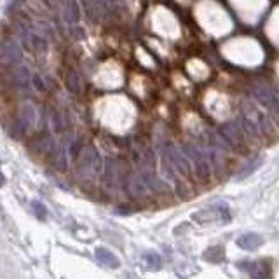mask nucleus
<instances>
[{"mask_svg":"<svg viewBox=\"0 0 279 279\" xmlns=\"http://www.w3.org/2000/svg\"><path fill=\"white\" fill-rule=\"evenodd\" d=\"M39 148H41L44 154H52L56 148V143L51 136H44L42 140H39Z\"/></svg>","mask_w":279,"mask_h":279,"instance_id":"a878e982","label":"nucleus"},{"mask_svg":"<svg viewBox=\"0 0 279 279\" xmlns=\"http://www.w3.org/2000/svg\"><path fill=\"white\" fill-rule=\"evenodd\" d=\"M248 272H250L251 279H269L271 276V267L265 260H256L248 265Z\"/></svg>","mask_w":279,"mask_h":279,"instance_id":"6ab92c4d","label":"nucleus"},{"mask_svg":"<svg viewBox=\"0 0 279 279\" xmlns=\"http://www.w3.org/2000/svg\"><path fill=\"white\" fill-rule=\"evenodd\" d=\"M66 89L70 92H73V95L81 92V89H82L81 75L75 72V70H68V73H66Z\"/></svg>","mask_w":279,"mask_h":279,"instance_id":"5701e85b","label":"nucleus"},{"mask_svg":"<svg viewBox=\"0 0 279 279\" xmlns=\"http://www.w3.org/2000/svg\"><path fill=\"white\" fill-rule=\"evenodd\" d=\"M12 81L17 86V89L21 91H30V87L33 86V75L30 72L28 66L20 65L12 70Z\"/></svg>","mask_w":279,"mask_h":279,"instance_id":"4468645a","label":"nucleus"},{"mask_svg":"<svg viewBox=\"0 0 279 279\" xmlns=\"http://www.w3.org/2000/svg\"><path fill=\"white\" fill-rule=\"evenodd\" d=\"M30 206H32V210L35 211V215H37V218H41V220H46V208H44L42 202H39V201H32L30 202Z\"/></svg>","mask_w":279,"mask_h":279,"instance_id":"cd10ccee","label":"nucleus"},{"mask_svg":"<svg viewBox=\"0 0 279 279\" xmlns=\"http://www.w3.org/2000/svg\"><path fill=\"white\" fill-rule=\"evenodd\" d=\"M192 220L197 224H213V222H229L230 220V208L225 202H216L210 208L197 211L192 215Z\"/></svg>","mask_w":279,"mask_h":279,"instance_id":"39448f33","label":"nucleus"},{"mask_svg":"<svg viewBox=\"0 0 279 279\" xmlns=\"http://www.w3.org/2000/svg\"><path fill=\"white\" fill-rule=\"evenodd\" d=\"M95 256H96V260H98V262L103 265V267L117 269L119 265H121V262H119L117 256H115L110 250H107V248H96Z\"/></svg>","mask_w":279,"mask_h":279,"instance_id":"a211bd4d","label":"nucleus"},{"mask_svg":"<svg viewBox=\"0 0 279 279\" xmlns=\"http://www.w3.org/2000/svg\"><path fill=\"white\" fill-rule=\"evenodd\" d=\"M17 4H20V0H12V2H11V4H9V6H7V12H11V9H12V7H16Z\"/></svg>","mask_w":279,"mask_h":279,"instance_id":"c756f323","label":"nucleus"},{"mask_svg":"<svg viewBox=\"0 0 279 279\" xmlns=\"http://www.w3.org/2000/svg\"><path fill=\"white\" fill-rule=\"evenodd\" d=\"M143 260H145V265H147L148 269H152V271H159L162 265V260L161 256L157 253H154V251H148V253L143 255Z\"/></svg>","mask_w":279,"mask_h":279,"instance_id":"b1692460","label":"nucleus"},{"mask_svg":"<svg viewBox=\"0 0 279 279\" xmlns=\"http://www.w3.org/2000/svg\"><path fill=\"white\" fill-rule=\"evenodd\" d=\"M121 178H122V171H121V164H119V161L114 157L107 159V162H105V170H103L105 189L115 192V190L119 189V185H121Z\"/></svg>","mask_w":279,"mask_h":279,"instance_id":"6e6552de","label":"nucleus"},{"mask_svg":"<svg viewBox=\"0 0 279 279\" xmlns=\"http://www.w3.org/2000/svg\"><path fill=\"white\" fill-rule=\"evenodd\" d=\"M236 243L241 250L253 251V250H256V248H260L264 245V237L256 232H246V234H243V236H239Z\"/></svg>","mask_w":279,"mask_h":279,"instance_id":"f3484780","label":"nucleus"},{"mask_svg":"<svg viewBox=\"0 0 279 279\" xmlns=\"http://www.w3.org/2000/svg\"><path fill=\"white\" fill-rule=\"evenodd\" d=\"M262 162H264V159L260 157V156L253 157L250 162H248L246 166H243L241 170H239V173L236 175V180H245V178H248L250 175H253V173L258 170L260 166H262Z\"/></svg>","mask_w":279,"mask_h":279,"instance_id":"412c9836","label":"nucleus"},{"mask_svg":"<svg viewBox=\"0 0 279 279\" xmlns=\"http://www.w3.org/2000/svg\"><path fill=\"white\" fill-rule=\"evenodd\" d=\"M138 173H140L141 180L145 181V185H147L148 192H154V194H161L162 190L166 189V185L162 183V180L159 178V176L156 175V171H154V170H150V168H145V166H141Z\"/></svg>","mask_w":279,"mask_h":279,"instance_id":"ddd939ff","label":"nucleus"},{"mask_svg":"<svg viewBox=\"0 0 279 279\" xmlns=\"http://www.w3.org/2000/svg\"><path fill=\"white\" fill-rule=\"evenodd\" d=\"M183 150L187 154L190 164L194 168V173H196L197 180L202 181V183H208L211 180V162L210 159L206 157L204 150L199 143H194V141H189V143L183 145Z\"/></svg>","mask_w":279,"mask_h":279,"instance_id":"f257e3e1","label":"nucleus"},{"mask_svg":"<svg viewBox=\"0 0 279 279\" xmlns=\"http://www.w3.org/2000/svg\"><path fill=\"white\" fill-rule=\"evenodd\" d=\"M243 114H246L248 117H250L251 121L258 126V129H260L262 135L269 136V135H272V133H274V126L271 124V119H269L267 115L262 112V110L256 107L253 101H245V103H243Z\"/></svg>","mask_w":279,"mask_h":279,"instance_id":"423d86ee","label":"nucleus"},{"mask_svg":"<svg viewBox=\"0 0 279 279\" xmlns=\"http://www.w3.org/2000/svg\"><path fill=\"white\" fill-rule=\"evenodd\" d=\"M28 131V127H26V124L21 121L20 117L14 119V122H12L11 126V135L14 136V138H21V136H25V133Z\"/></svg>","mask_w":279,"mask_h":279,"instance_id":"393cba45","label":"nucleus"},{"mask_svg":"<svg viewBox=\"0 0 279 279\" xmlns=\"http://www.w3.org/2000/svg\"><path fill=\"white\" fill-rule=\"evenodd\" d=\"M17 117H20L21 121L26 124V127L30 129V127L35 126V121H37V112H35L32 103H25L23 107H21L20 115H17Z\"/></svg>","mask_w":279,"mask_h":279,"instance_id":"4be33fe9","label":"nucleus"},{"mask_svg":"<svg viewBox=\"0 0 279 279\" xmlns=\"http://www.w3.org/2000/svg\"><path fill=\"white\" fill-rule=\"evenodd\" d=\"M202 150H204L206 157L210 159L211 168L216 173H222V170L225 168V152H222L220 148H216L210 143H206V147H202Z\"/></svg>","mask_w":279,"mask_h":279,"instance_id":"2eb2a0df","label":"nucleus"},{"mask_svg":"<svg viewBox=\"0 0 279 279\" xmlns=\"http://www.w3.org/2000/svg\"><path fill=\"white\" fill-rule=\"evenodd\" d=\"M51 121H52V129H54L58 135H61V133L65 131V122H63V119H61V115L58 112H52Z\"/></svg>","mask_w":279,"mask_h":279,"instance_id":"bb28decb","label":"nucleus"},{"mask_svg":"<svg viewBox=\"0 0 279 279\" xmlns=\"http://www.w3.org/2000/svg\"><path fill=\"white\" fill-rule=\"evenodd\" d=\"M63 20L66 25H75L81 20V11H79L77 0H66L63 7Z\"/></svg>","mask_w":279,"mask_h":279,"instance_id":"aec40b11","label":"nucleus"},{"mask_svg":"<svg viewBox=\"0 0 279 279\" xmlns=\"http://www.w3.org/2000/svg\"><path fill=\"white\" fill-rule=\"evenodd\" d=\"M33 87L39 91H46V82H44V79L39 73L33 75Z\"/></svg>","mask_w":279,"mask_h":279,"instance_id":"c85d7f7f","label":"nucleus"},{"mask_svg":"<svg viewBox=\"0 0 279 279\" xmlns=\"http://www.w3.org/2000/svg\"><path fill=\"white\" fill-rule=\"evenodd\" d=\"M0 56L2 61L7 65H17L23 60V51H21L20 44L16 41H4L2 47H0Z\"/></svg>","mask_w":279,"mask_h":279,"instance_id":"9b49d317","label":"nucleus"},{"mask_svg":"<svg viewBox=\"0 0 279 279\" xmlns=\"http://www.w3.org/2000/svg\"><path fill=\"white\" fill-rule=\"evenodd\" d=\"M251 96L258 105H262L264 108L271 110L274 115L279 117V91L274 89L271 86L265 84H256L251 87Z\"/></svg>","mask_w":279,"mask_h":279,"instance_id":"20e7f679","label":"nucleus"},{"mask_svg":"<svg viewBox=\"0 0 279 279\" xmlns=\"http://www.w3.org/2000/svg\"><path fill=\"white\" fill-rule=\"evenodd\" d=\"M220 135L224 136L225 141L230 145V147H239L246 141V136H245V131H243L241 124L239 121H229L225 122L222 127H220Z\"/></svg>","mask_w":279,"mask_h":279,"instance_id":"1a4fd4ad","label":"nucleus"},{"mask_svg":"<svg viewBox=\"0 0 279 279\" xmlns=\"http://www.w3.org/2000/svg\"><path fill=\"white\" fill-rule=\"evenodd\" d=\"M124 189H126V192L129 194L131 197H135V199L145 197L148 194L147 185H145V181L141 180V176H140L138 171H131L129 175L126 176V181H124Z\"/></svg>","mask_w":279,"mask_h":279,"instance_id":"9d476101","label":"nucleus"},{"mask_svg":"<svg viewBox=\"0 0 279 279\" xmlns=\"http://www.w3.org/2000/svg\"><path fill=\"white\" fill-rule=\"evenodd\" d=\"M239 124H241V127H243V131H245V136H246V140H251V141H255V143H258L260 138H262V133H260L258 129V126L251 121L250 117H248L246 114H241L239 115Z\"/></svg>","mask_w":279,"mask_h":279,"instance_id":"dca6fc26","label":"nucleus"},{"mask_svg":"<svg viewBox=\"0 0 279 279\" xmlns=\"http://www.w3.org/2000/svg\"><path fill=\"white\" fill-rule=\"evenodd\" d=\"M72 141L73 140H70L68 136L66 138H63L61 141H58L56 143V148H54V152H52V159H54V166L58 168V170H61V171H65L66 170V166H68V154H70V148H68V145H72Z\"/></svg>","mask_w":279,"mask_h":279,"instance_id":"f8f14e48","label":"nucleus"},{"mask_svg":"<svg viewBox=\"0 0 279 279\" xmlns=\"http://www.w3.org/2000/svg\"><path fill=\"white\" fill-rule=\"evenodd\" d=\"M105 162L101 159L100 152L95 147L82 148L81 156H79V171L82 173L86 178H95L100 173L103 175Z\"/></svg>","mask_w":279,"mask_h":279,"instance_id":"f03ea898","label":"nucleus"},{"mask_svg":"<svg viewBox=\"0 0 279 279\" xmlns=\"http://www.w3.org/2000/svg\"><path fill=\"white\" fill-rule=\"evenodd\" d=\"M164 156L168 157V161L171 162V166L175 168V171L178 173V175L185 176V178H189L190 176V171H192V164H190L187 154H185L183 147H176V145H173L171 141H166L164 145H162V152Z\"/></svg>","mask_w":279,"mask_h":279,"instance_id":"7ed1b4c3","label":"nucleus"},{"mask_svg":"<svg viewBox=\"0 0 279 279\" xmlns=\"http://www.w3.org/2000/svg\"><path fill=\"white\" fill-rule=\"evenodd\" d=\"M20 37H21V42L25 44V47H28L30 51H37V52L46 51L47 42H46V37L42 35L41 30L25 26V28H21Z\"/></svg>","mask_w":279,"mask_h":279,"instance_id":"0eeeda50","label":"nucleus"}]
</instances>
